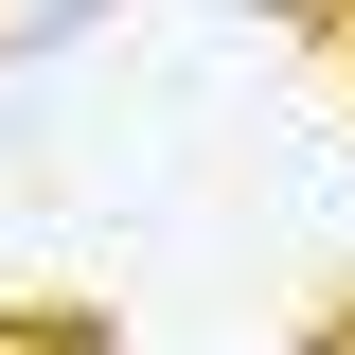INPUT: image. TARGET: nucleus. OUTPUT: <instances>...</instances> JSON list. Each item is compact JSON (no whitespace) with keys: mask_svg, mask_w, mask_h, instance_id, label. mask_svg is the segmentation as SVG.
I'll return each mask as SVG.
<instances>
[{"mask_svg":"<svg viewBox=\"0 0 355 355\" xmlns=\"http://www.w3.org/2000/svg\"><path fill=\"white\" fill-rule=\"evenodd\" d=\"M0 355H125V320H107V302H18V284H0Z\"/></svg>","mask_w":355,"mask_h":355,"instance_id":"f257e3e1","label":"nucleus"},{"mask_svg":"<svg viewBox=\"0 0 355 355\" xmlns=\"http://www.w3.org/2000/svg\"><path fill=\"white\" fill-rule=\"evenodd\" d=\"M266 18H284V36H302L320 71H338V107H355V0H266Z\"/></svg>","mask_w":355,"mask_h":355,"instance_id":"f03ea898","label":"nucleus"},{"mask_svg":"<svg viewBox=\"0 0 355 355\" xmlns=\"http://www.w3.org/2000/svg\"><path fill=\"white\" fill-rule=\"evenodd\" d=\"M302 355H355V302H320V320H302Z\"/></svg>","mask_w":355,"mask_h":355,"instance_id":"7ed1b4c3","label":"nucleus"}]
</instances>
